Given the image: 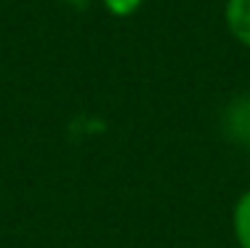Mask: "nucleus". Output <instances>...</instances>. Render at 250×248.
Masks as SVG:
<instances>
[{
	"label": "nucleus",
	"instance_id": "obj_1",
	"mask_svg": "<svg viewBox=\"0 0 250 248\" xmlns=\"http://www.w3.org/2000/svg\"><path fill=\"white\" fill-rule=\"evenodd\" d=\"M224 24L237 43L250 48V0H226Z\"/></svg>",
	"mask_w": 250,
	"mask_h": 248
},
{
	"label": "nucleus",
	"instance_id": "obj_4",
	"mask_svg": "<svg viewBox=\"0 0 250 248\" xmlns=\"http://www.w3.org/2000/svg\"><path fill=\"white\" fill-rule=\"evenodd\" d=\"M59 3H67V5H80V3H85V0H59Z\"/></svg>",
	"mask_w": 250,
	"mask_h": 248
},
{
	"label": "nucleus",
	"instance_id": "obj_2",
	"mask_svg": "<svg viewBox=\"0 0 250 248\" xmlns=\"http://www.w3.org/2000/svg\"><path fill=\"white\" fill-rule=\"evenodd\" d=\"M231 235L240 248H250V187L231 205Z\"/></svg>",
	"mask_w": 250,
	"mask_h": 248
},
{
	"label": "nucleus",
	"instance_id": "obj_3",
	"mask_svg": "<svg viewBox=\"0 0 250 248\" xmlns=\"http://www.w3.org/2000/svg\"><path fill=\"white\" fill-rule=\"evenodd\" d=\"M101 3H104V8L109 11L112 16L125 19V16H133L136 11L141 8V3H144V0H101Z\"/></svg>",
	"mask_w": 250,
	"mask_h": 248
},
{
	"label": "nucleus",
	"instance_id": "obj_5",
	"mask_svg": "<svg viewBox=\"0 0 250 248\" xmlns=\"http://www.w3.org/2000/svg\"><path fill=\"white\" fill-rule=\"evenodd\" d=\"M234 248H240V246H234Z\"/></svg>",
	"mask_w": 250,
	"mask_h": 248
}]
</instances>
